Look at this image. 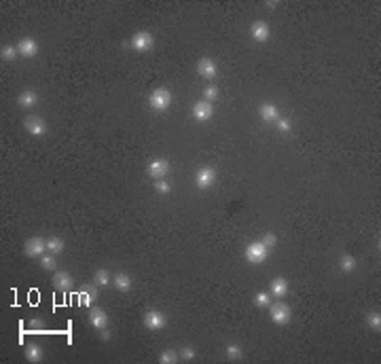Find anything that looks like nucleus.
Listing matches in <instances>:
<instances>
[{"mask_svg":"<svg viewBox=\"0 0 381 364\" xmlns=\"http://www.w3.org/2000/svg\"><path fill=\"white\" fill-rule=\"evenodd\" d=\"M212 114H214V108H212V102H208V100H202V102H197L193 106V117L197 121H202V123L210 121Z\"/></svg>","mask_w":381,"mask_h":364,"instance_id":"10","label":"nucleus"},{"mask_svg":"<svg viewBox=\"0 0 381 364\" xmlns=\"http://www.w3.org/2000/svg\"><path fill=\"white\" fill-rule=\"evenodd\" d=\"M366 322H369V326L373 328V330H381V313L379 312H371L369 315H366Z\"/></svg>","mask_w":381,"mask_h":364,"instance_id":"28","label":"nucleus"},{"mask_svg":"<svg viewBox=\"0 0 381 364\" xmlns=\"http://www.w3.org/2000/svg\"><path fill=\"white\" fill-rule=\"evenodd\" d=\"M64 239L62 237H49V239H47V250H49L51 254H59V252H62L64 250Z\"/></svg>","mask_w":381,"mask_h":364,"instance_id":"22","label":"nucleus"},{"mask_svg":"<svg viewBox=\"0 0 381 364\" xmlns=\"http://www.w3.org/2000/svg\"><path fill=\"white\" fill-rule=\"evenodd\" d=\"M170 174V163L165 159H155V161H151V165H149V176L152 180H163L165 176Z\"/></svg>","mask_w":381,"mask_h":364,"instance_id":"7","label":"nucleus"},{"mask_svg":"<svg viewBox=\"0 0 381 364\" xmlns=\"http://www.w3.org/2000/svg\"><path fill=\"white\" fill-rule=\"evenodd\" d=\"M53 286H55L57 290H68L72 286V275L68 271H55L53 273Z\"/></svg>","mask_w":381,"mask_h":364,"instance_id":"15","label":"nucleus"},{"mask_svg":"<svg viewBox=\"0 0 381 364\" xmlns=\"http://www.w3.org/2000/svg\"><path fill=\"white\" fill-rule=\"evenodd\" d=\"M41 265H43L45 271H55V267H57L55 254H43L41 256Z\"/></svg>","mask_w":381,"mask_h":364,"instance_id":"24","label":"nucleus"},{"mask_svg":"<svg viewBox=\"0 0 381 364\" xmlns=\"http://www.w3.org/2000/svg\"><path fill=\"white\" fill-rule=\"evenodd\" d=\"M142 322H144V326L149 328V330H161L168 320H165V315L161 312H157V309H151V312L144 313Z\"/></svg>","mask_w":381,"mask_h":364,"instance_id":"6","label":"nucleus"},{"mask_svg":"<svg viewBox=\"0 0 381 364\" xmlns=\"http://www.w3.org/2000/svg\"><path fill=\"white\" fill-rule=\"evenodd\" d=\"M197 72H199V77H202V78L212 80L214 77H216L218 68H216V64H214V59H210V57H202V59L197 62Z\"/></svg>","mask_w":381,"mask_h":364,"instance_id":"9","label":"nucleus"},{"mask_svg":"<svg viewBox=\"0 0 381 364\" xmlns=\"http://www.w3.org/2000/svg\"><path fill=\"white\" fill-rule=\"evenodd\" d=\"M214 180H216V172H214L212 167H202L195 176V184H197V188L205 191V188H210L214 184Z\"/></svg>","mask_w":381,"mask_h":364,"instance_id":"8","label":"nucleus"},{"mask_svg":"<svg viewBox=\"0 0 381 364\" xmlns=\"http://www.w3.org/2000/svg\"><path fill=\"white\" fill-rule=\"evenodd\" d=\"M178 358L180 356L174 352V349H165V352H161V356H159V362L161 364H176Z\"/></svg>","mask_w":381,"mask_h":364,"instance_id":"26","label":"nucleus"},{"mask_svg":"<svg viewBox=\"0 0 381 364\" xmlns=\"http://www.w3.org/2000/svg\"><path fill=\"white\" fill-rule=\"evenodd\" d=\"M267 6H269V9H276L278 2H273V0H269V2H267Z\"/></svg>","mask_w":381,"mask_h":364,"instance_id":"36","label":"nucleus"},{"mask_svg":"<svg viewBox=\"0 0 381 364\" xmlns=\"http://www.w3.org/2000/svg\"><path fill=\"white\" fill-rule=\"evenodd\" d=\"M278 130L284 131V133H288L292 130V123H290L288 119H278Z\"/></svg>","mask_w":381,"mask_h":364,"instance_id":"34","label":"nucleus"},{"mask_svg":"<svg viewBox=\"0 0 381 364\" xmlns=\"http://www.w3.org/2000/svg\"><path fill=\"white\" fill-rule=\"evenodd\" d=\"M149 104H151V108L157 110V112L168 110L170 104H172V93H170V89H165V87H159V89H155V91L151 93V98H149Z\"/></svg>","mask_w":381,"mask_h":364,"instance_id":"2","label":"nucleus"},{"mask_svg":"<svg viewBox=\"0 0 381 364\" xmlns=\"http://www.w3.org/2000/svg\"><path fill=\"white\" fill-rule=\"evenodd\" d=\"M17 51L22 53L24 57H34L38 55V43L34 38H30V36H25L19 40V45H17Z\"/></svg>","mask_w":381,"mask_h":364,"instance_id":"13","label":"nucleus"},{"mask_svg":"<svg viewBox=\"0 0 381 364\" xmlns=\"http://www.w3.org/2000/svg\"><path fill=\"white\" fill-rule=\"evenodd\" d=\"M152 45H155V38H152L151 32H136V34L131 36V43L129 47L133 51L138 53H144V51H151Z\"/></svg>","mask_w":381,"mask_h":364,"instance_id":"4","label":"nucleus"},{"mask_svg":"<svg viewBox=\"0 0 381 364\" xmlns=\"http://www.w3.org/2000/svg\"><path fill=\"white\" fill-rule=\"evenodd\" d=\"M24 127H25V131H28L30 136H45L47 133V123L41 117H28Z\"/></svg>","mask_w":381,"mask_h":364,"instance_id":"11","label":"nucleus"},{"mask_svg":"<svg viewBox=\"0 0 381 364\" xmlns=\"http://www.w3.org/2000/svg\"><path fill=\"white\" fill-rule=\"evenodd\" d=\"M250 34H252V38L256 40V43H265V40L269 38V26L258 19V22H254L250 26Z\"/></svg>","mask_w":381,"mask_h":364,"instance_id":"14","label":"nucleus"},{"mask_svg":"<svg viewBox=\"0 0 381 364\" xmlns=\"http://www.w3.org/2000/svg\"><path fill=\"white\" fill-rule=\"evenodd\" d=\"M254 303H256V307H269L271 305V294L269 292H258L254 296Z\"/></svg>","mask_w":381,"mask_h":364,"instance_id":"29","label":"nucleus"},{"mask_svg":"<svg viewBox=\"0 0 381 364\" xmlns=\"http://www.w3.org/2000/svg\"><path fill=\"white\" fill-rule=\"evenodd\" d=\"M269 313H271V322H273V324H278V326L288 324L290 318H292V309H290L288 303H284V301L271 303V305H269Z\"/></svg>","mask_w":381,"mask_h":364,"instance_id":"1","label":"nucleus"},{"mask_svg":"<svg viewBox=\"0 0 381 364\" xmlns=\"http://www.w3.org/2000/svg\"><path fill=\"white\" fill-rule=\"evenodd\" d=\"M17 47H13V45H4L2 47V51H0V57L4 59V62H13V59L17 57Z\"/></svg>","mask_w":381,"mask_h":364,"instance_id":"25","label":"nucleus"},{"mask_svg":"<svg viewBox=\"0 0 381 364\" xmlns=\"http://www.w3.org/2000/svg\"><path fill=\"white\" fill-rule=\"evenodd\" d=\"M271 296H276V299H284L286 294H288V282L284 278H276L271 282Z\"/></svg>","mask_w":381,"mask_h":364,"instance_id":"17","label":"nucleus"},{"mask_svg":"<svg viewBox=\"0 0 381 364\" xmlns=\"http://www.w3.org/2000/svg\"><path fill=\"white\" fill-rule=\"evenodd\" d=\"M263 244L267 248H273L278 244V237H276V233H265V237H263Z\"/></svg>","mask_w":381,"mask_h":364,"instance_id":"35","label":"nucleus"},{"mask_svg":"<svg viewBox=\"0 0 381 364\" xmlns=\"http://www.w3.org/2000/svg\"><path fill=\"white\" fill-rule=\"evenodd\" d=\"M25 358H28V362L38 364L43 360V347L38 345V343H30V345L25 347Z\"/></svg>","mask_w":381,"mask_h":364,"instance_id":"20","label":"nucleus"},{"mask_svg":"<svg viewBox=\"0 0 381 364\" xmlns=\"http://www.w3.org/2000/svg\"><path fill=\"white\" fill-rule=\"evenodd\" d=\"M17 104L22 106V108H30V106H34L38 104V93L34 89H25L19 93V98H17Z\"/></svg>","mask_w":381,"mask_h":364,"instance_id":"16","label":"nucleus"},{"mask_svg":"<svg viewBox=\"0 0 381 364\" xmlns=\"http://www.w3.org/2000/svg\"><path fill=\"white\" fill-rule=\"evenodd\" d=\"M93 284L96 286H108L110 284V273L106 269H98L96 275H93Z\"/></svg>","mask_w":381,"mask_h":364,"instance_id":"23","label":"nucleus"},{"mask_svg":"<svg viewBox=\"0 0 381 364\" xmlns=\"http://www.w3.org/2000/svg\"><path fill=\"white\" fill-rule=\"evenodd\" d=\"M81 299H83L85 305H91V303L98 299V290H96V286H91L89 290H85V292L81 294Z\"/></svg>","mask_w":381,"mask_h":364,"instance_id":"30","label":"nucleus"},{"mask_svg":"<svg viewBox=\"0 0 381 364\" xmlns=\"http://www.w3.org/2000/svg\"><path fill=\"white\" fill-rule=\"evenodd\" d=\"M112 284H115V288H117L119 292L131 290V278L127 273H117L115 278H112Z\"/></svg>","mask_w":381,"mask_h":364,"instance_id":"19","label":"nucleus"},{"mask_svg":"<svg viewBox=\"0 0 381 364\" xmlns=\"http://www.w3.org/2000/svg\"><path fill=\"white\" fill-rule=\"evenodd\" d=\"M339 265H341V271H345V273H352L354 269H356L358 265V260H356V256H352V254H343L339 259Z\"/></svg>","mask_w":381,"mask_h":364,"instance_id":"21","label":"nucleus"},{"mask_svg":"<svg viewBox=\"0 0 381 364\" xmlns=\"http://www.w3.org/2000/svg\"><path fill=\"white\" fill-rule=\"evenodd\" d=\"M89 322H91V326L98 328V330H106V328H108V315H106V312H104V309H100V307H91Z\"/></svg>","mask_w":381,"mask_h":364,"instance_id":"12","label":"nucleus"},{"mask_svg":"<svg viewBox=\"0 0 381 364\" xmlns=\"http://www.w3.org/2000/svg\"><path fill=\"white\" fill-rule=\"evenodd\" d=\"M24 252L30 256V259H38V256H43L47 252V239L43 237H30L28 241H25V246H24Z\"/></svg>","mask_w":381,"mask_h":364,"instance_id":"5","label":"nucleus"},{"mask_svg":"<svg viewBox=\"0 0 381 364\" xmlns=\"http://www.w3.org/2000/svg\"><path fill=\"white\" fill-rule=\"evenodd\" d=\"M180 358H182L184 362H191L193 358H195V349H193V347H189V345H184L182 349H180Z\"/></svg>","mask_w":381,"mask_h":364,"instance_id":"32","label":"nucleus"},{"mask_svg":"<svg viewBox=\"0 0 381 364\" xmlns=\"http://www.w3.org/2000/svg\"><path fill=\"white\" fill-rule=\"evenodd\" d=\"M260 119L267 121V123H276L279 119V110L276 104H263L260 106Z\"/></svg>","mask_w":381,"mask_h":364,"instance_id":"18","label":"nucleus"},{"mask_svg":"<svg viewBox=\"0 0 381 364\" xmlns=\"http://www.w3.org/2000/svg\"><path fill=\"white\" fill-rule=\"evenodd\" d=\"M203 98L208 100V102H212V100H216V98H218V89H216L214 85H208V87L203 89Z\"/></svg>","mask_w":381,"mask_h":364,"instance_id":"33","label":"nucleus"},{"mask_svg":"<svg viewBox=\"0 0 381 364\" xmlns=\"http://www.w3.org/2000/svg\"><path fill=\"white\" fill-rule=\"evenodd\" d=\"M155 191L159 195H168L172 191V184L170 182H165V180H155Z\"/></svg>","mask_w":381,"mask_h":364,"instance_id":"31","label":"nucleus"},{"mask_svg":"<svg viewBox=\"0 0 381 364\" xmlns=\"http://www.w3.org/2000/svg\"><path fill=\"white\" fill-rule=\"evenodd\" d=\"M267 252H269V248H267L263 241H252V244L246 248V260L252 262V265H260V262H265Z\"/></svg>","mask_w":381,"mask_h":364,"instance_id":"3","label":"nucleus"},{"mask_svg":"<svg viewBox=\"0 0 381 364\" xmlns=\"http://www.w3.org/2000/svg\"><path fill=\"white\" fill-rule=\"evenodd\" d=\"M225 354H227V358H231V360H239L242 358V347L237 345V343H229L225 349Z\"/></svg>","mask_w":381,"mask_h":364,"instance_id":"27","label":"nucleus"}]
</instances>
